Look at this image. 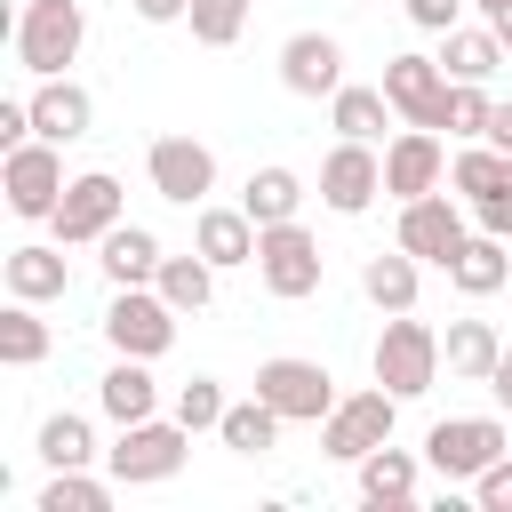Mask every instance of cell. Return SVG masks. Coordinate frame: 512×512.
Instances as JSON below:
<instances>
[{"instance_id": "9c48e42d", "label": "cell", "mask_w": 512, "mask_h": 512, "mask_svg": "<svg viewBox=\"0 0 512 512\" xmlns=\"http://www.w3.org/2000/svg\"><path fill=\"white\" fill-rule=\"evenodd\" d=\"M176 304L160 296V288H112V304H104V344L112 352H128V360H160L168 344H176Z\"/></svg>"}, {"instance_id": "d6986e66", "label": "cell", "mask_w": 512, "mask_h": 512, "mask_svg": "<svg viewBox=\"0 0 512 512\" xmlns=\"http://www.w3.org/2000/svg\"><path fill=\"white\" fill-rule=\"evenodd\" d=\"M192 248L232 272V264H256V216L248 208H192Z\"/></svg>"}, {"instance_id": "30bf717a", "label": "cell", "mask_w": 512, "mask_h": 512, "mask_svg": "<svg viewBox=\"0 0 512 512\" xmlns=\"http://www.w3.org/2000/svg\"><path fill=\"white\" fill-rule=\"evenodd\" d=\"M120 176L112 168H88V176H72L64 184V200H56V216H48V232L64 240V248H96L112 224H120Z\"/></svg>"}, {"instance_id": "f35d334b", "label": "cell", "mask_w": 512, "mask_h": 512, "mask_svg": "<svg viewBox=\"0 0 512 512\" xmlns=\"http://www.w3.org/2000/svg\"><path fill=\"white\" fill-rule=\"evenodd\" d=\"M400 8H408L416 32H456L464 24V0H400Z\"/></svg>"}, {"instance_id": "44dd1931", "label": "cell", "mask_w": 512, "mask_h": 512, "mask_svg": "<svg viewBox=\"0 0 512 512\" xmlns=\"http://www.w3.org/2000/svg\"><path fill=\"white\" fill-rule=\"evenodd\" d=\"M8 296H24V304H56L64 288H72V272H64V240H24V248H8Z\"/></svg>"}, {"instance_id": "f6af8a7d", "label": "cell", "mask_w": 512, "mask_h": 512, "mask_svg": "<svg viewBox=\"0 0 512 512\" xmlns=\"http://www.w3.org/2000/svg\"><path fill=\"white\" fill-rule=\"evenodd\" d=\"M472 8H480V16H496V8H504V0H472Z\"/></svg>"}, {"instance_id": "ffe728a7", "label": "cell", "mask_w": 512, "mask_h": 512, "mask_svg": "<svg viewBox=\"0 0 512 512\" xmlns=\"http://www.w3.org/2000/svg\"><path fill=\"white\" fill-rule=\"evenodd\" d=\"M504 280H512V240H496V232L472 224L464 248L448 256V288H456V296H496Z\"/></svg>"}, {"instance_id": "ba28073f", "label": "cell", "mask_w": 512, "mask_h": 512, "mask_svg": "<svg viewBox=\"0 0 512 512\" xmlns=\"http://www.w3.org/2000/svg\"><path fill=\"white\" fill-rule=\"evenodd\" d=\"M504 448H512L504 416H440V424L424 432V464H432L440 480H464V488H472Z\"/></svg>"}, {"instance_id": "277c9868", "label": "cell", "mask_w": 512, "mask_h": 512, "mask_svg": "<svg viewBox=\"0 0 512 512\" xmlns=\"http://www.w3.org/2000/svg\"><path fill=\"white\" fill-rule=\"evenodd\" d=\"M256 280H264V296L304 304V296H320L328 256H320V240H312V232L288 216V224H264V232H256Z\"/></svg>"}, {"instance_id": "7402d4cb", "label": "cell", "mask_w": 512, "mask_h": 512, "mask_svg": "<svg viewBox=\"0 0 512 512\" xmlns=\"http://www.w3.org/2000/svg\"><path fill=\"white\" fill-rule=\"evenodd\" d=\"M96 408L112 416V424H144V416H160V384H152V360H112L104 376H96Z\"/></svg>"}, {"instance_id": "484cf974", "label": "cell", "mask_w": 512, "mask_h": 512, "mask_svg": "<svg viewBox=\"0 0 512 512\" xmlns=\"http://www.w3.org/2000/svg\"><path fill=\"white\" fill-rule=\"evenodd\" d=\"M416 280H424V264L392 240V256H368L360 264V296L376 304V312H416Z\"/></svg>"}, {"instance_id": "60d3db41", "label": "cell", "mask_w": 512, "mask_h": 512, "mask_svg": "<svg viewBox=\"0 0 512 512\" xmlns=\"http://www.w3.org/2000/svg\"><path fill=\"white\" fill-rule=\"evenodd\" d=\"M128 8H136L144 24H184V16H192V0H128Z\"/></svg>"}, {"instance_id": "52a82bcc", "label": "cell", "mask_w": 512, "mask_h": 512, "mask_svg": "<svg viewBox=\"0 0 512 512\" xmlns=\"http://www.w3.org/2000/svg\"><path fill=\"white\" fill-rule=\"evenodd\" d=\"M64 144H48V136H32V144H16V152H0V192H8V216H24V224H48L56 216V200H64Z\"/></svg>"}, {"instance_id": "8992f818", "label": "cell", "mask_w": 512, "mask_h": 512, "mask_svg": "<svg viewBox=\"0 0 512 512\" xmlns=\"http://www.w3.org/2000/svg\"><path fill=\"white\" fill-rule=\"evenodd\" d=\"M448 184L464 192V208H472V224L480 232H496V240H512V152L504 144H464L456 160H448Z\"/></svg>"}, {"instance_id": "e575fe53", "label": "cell", "mask_w": 512, "mask_h": 512, "mask_svg": "<svg viewBox=\"0 0 512 512\" xmlns=\"http://www.w3.org/2000/svg\"><path fill=\"white\" fill-rule=\"evenodd\" d=\"M488 120H496L488 80H448V136H456V144H480V136H488Z\"/></svg>"}, {"instance_id": "7bdbcfd3", "label": "cell", "mask_w": 512, "mask_h": 512, "mask_svg": "<svg viewBox=\"0 0 512 512\" xmlns=\"http://www.w3.org/2000/svg\"><path fill=\"white\" fill-rule=\"evenodd\" d=\"M488 144H504V152H512V104H496V120H488Z\"/></svg>"}, {"instance_id": "ac0fdd59", "label": "cell", "mask_w": 512, "mask_h": 512, "mask_svg": "<svg viewBox=\"0 0 512 512\" xmlns=\"http://www.w3.org/2000/svg\"><path fill=\"white\" fill-rule=\"evenodd\" d=\"M88 128H96V96H88L72 72H56V80L32 88V136H48V144H80Z\"/></svg>"}, {"instance_id": "5bb4252c", "label": "cell", "mask_w": 512, "mask_h": 512, "mask_svg": "<svg viewBox=\"0 0 512 512\" xmlns=\"http://www.w3.org/2000/svg\"><path fill=\"white\" fill-rule=\"evenodd\" d=\"M384 96L408 128H448V72L440 56H392L384 64Z\"/></svg>"}, {"instance_id": "e0dca14e", "label": "cell", "mask_w": 512, "mask_h": 512, "mask_svg": "<svg viewBox=\"0 0 512 512\" xmlns=\"http://www.w3.org/2000/svg\"><path fill=\"white\" fill-rule=\"evenodd\" d=\"M280 88L288 96H336L344 88V40L336 32H288L280 40Z\"/></svg>"}, {"instance_id": "ab89813d", "label": "cell", "mask_w": 512, "mask_h": 512, "mask_svg": "<svg viewBox=\"0 0 512 512\" xmlns=\"http://www.w3.org/2000/svg\"><path fill=\"white\" fill-rule=\"evenodd\" d=\"M16 144H32V96L0 104V152H16Z\"/></svg>"}, {"instance_id": "74e56055", "label": "cell", "mask_w": 512, "mask_h": 512, "mask_svg": "<svg viewBox=\"0 0 512 512\" xmlns=\"http://www.w3.org/2000/svg\"><path fill=\"white\" fill-rule=\"evenodd\" d=\"M472 496H480V512H512V448H504V456L472 480Z\"/></svg>"}, {"instance_id": "6da1fadb", "label": "cell", "mask_w": 512, "mask_h": 512, "mask_svg": "<svg viewBox=\"0 0 512 512\" xmlns=\"http://www.w3.org/2000/svg\"><path fill=\"white\" fill-rule=\"evenodd\" d=\"M184 456H192V432L176 416H144V424H120V440L104 448V472L120 488H160L184 472Z\"/></svg>"}, {"instance_id": "d6a6232c", "label": "cell", "mask_w": 512, "mask_h": 512, "mask_svg": "<svg viewBox=\"0 0 512 512\" xmlns=\"http://www.w3.org/2000/svg\"><path fill=\"white\" fill-rule=\"evenodd\" d=\"M104 448H96V432H88V416H72V408H56L48 424H40V464L48 472H72V464H96Z\"/></svg>"}, {"instance_id": "4dcf8cb0", "label": "cell", "mask_w": 512, "mask_h": 512, "mask_svg": "<svg viewBox=\"0 0 512 512\" xmlns=\"http://www.w3.org/2000/svg\"><path fill=\"white\" fill-rule=\"evenodd\" d=\"M56 352V336H48V320H40V304H24V296H8V312H0V360L8 368H40Z\"/></svg>"}, {"instance_id": "d590c367", "label": "cell", "mask_w": 512, "mask_h": 512, "mask_svg": "<svg viewBox=\"0 0 512 512\" xmlns=\"http://www.w3.org/2000/svg\"><path fill=\"white\" fill-rule=\"evenodd\" d=\"M248 8H256V0H192V16H184V24H192V40H200V48H232V40L248 32Z\"/></svg>"}, {"instance_id": "2e32d148", "label": "cell", "mask_w": 512, "mask_h": 512, "mask_svg": "<svg viewBox=\"0 0 512 512\" xmlns=\"http://www.w3.org/2000/svg\"><path fill=\"white\" fill-rule=\"evenodd\" d=\"M440 176H448L440 128H400V136L384 144V192H392V200H424V192H440Z\"/></svg>"}, {"instance_id": "836d02e7", "label": "cell", "mask_w": 512, "mask_h": 512, "mask_svg": "<svg viewBox=\"0 0 512 512\" xmlns=\"http://www.w3.org/2000/svg\"><path fill=\"white\" fill-rule=\"evenodd\" d=\"M112 488H120V480H88V464H72V472H48L40 512H104Z\"/></svg>"}, {"instance_id": "f1b7e54d", "label": "cell", "mask_w": 512, "mask_h": 512, "mask_svg": "<svg viewBox=\"0 0 512 512\" xmlns=\"http://www.w3.org/2000/svg\"><path fill=\"white\" fill-rule=\"evenodd\" d=\"M240 208L256 216V232H264V224H288V216L304 208V176H296V168H280V160H272V168H248Z\"/></svg>"}, {"instance_id": "8fae6325", "label": "cell", "mask_w": 512, "mask_h": 512, "mask_svg": "<svg viewBox=\"0 0 512 512\" xmlns=\"http://www.w3.org/2000/svg\"><path fill=\"white\" fill-rule=\"evenodd\" d=\"M144 176H152L160 200H176V208H208V192H216V152H208L200 136H152Z\"/></svg>"}, {"instance_id": "4fadbf2b", "label": "cell", "mask_w": 512, "mask_h": 512, "mask_svg": "<svg viewBox=\"0 0 512 512\" xmlns=\"http://www.w3.org/2000/svg\"><path fill=\"white\" fill-rule=\"evenodd\" d=\"M320 200H328L336 216H368V208L384 200V152L336 136V152L320 160Z\"/></svg>"}, {"instance_id": "603a6c76", "label": "cell", "mask_w": 512, "mask_h": 512, "mask_svg": "<svg viewBox=\"0 0 512 512\" xmlns=\"http://www.w3.org/2000/svg\"><path fill=\"white\" fill-rule=\"evenodd\" d=\"M96 248H104L96 264H104V280H112V288H152V280H160V256H168L144 224H112Z\"/></svg>"}, {"instance_id": "cb8c5ba5", "label": "cell", "mask_w": 512, "mask_h": 512, "mask_svg": "<svg viewBox=\"0 0 512 512\" xmlns=\"http://www.w3.org/2000/svg\"><path fill=\"white\" fill-rule=\"evenodd\" d=\"M352 472H360V504H376V512H384V504H416V480H424L416 448H392V440L368 448Z\"/></svg>"}, {"instance_id": "5b68a950", "label": "cell", "mask_w": 512, "mask_h": 512, "mask_svg": "<svg viewBox=\"0 0 512 512\" xmlns=\"http://www.w3.org/2000/svg\"><path fill=\"white\" fill-rule=\"evenodd\" d=\"M392 424H400V392H384V384L344 392V400L320 416V456H328V464H360L368 448L392 440Z\"/></svg>"}, {"instance_id": "3957f363", "label": "cell", "mask_w": 512, "mask_h": 512, "mask_svg": "<svg viewBox=\"0 0 512 512\" xmlns=\"http://www.w3.org/2000/svg\"><path fill=\"white\" fill-rule=\"evenodd\" d=\"M368 368H376V384H384V392L424 400V392L440 384V368H448V360H440V328H424L416 312H392V320H384V336H376V360H368Z\"/></svg>"}, {"instance_id": "83f0119b", "label": "cell", "mask_w": 512, "mask_h": 512, "mask_svg": "<svg viewBox=\"0 0 512 512\" xmlns=\"http://www.w3.org/2000/svg\"><path fill=\"white\" fill-rule=\"evenodd\" d=\"M504 56H512V48H504L488 24H456V32H440V72H448V80H496Z\"/></svg>"}, {"instance_id": "1f68e13d", "label": "cell", "mask_w": 512, "mask_h": 512, "mask_svg": "<svg viewBox=\"0 0 512 512\" xmlns=\"http://www.w3.org/2000/svg\"><path fill=\"white\" fill-rule=\"evenodd\" d=\"M152 288H160L176 312H208V304H216V264H208L200 248H192V256H160V280H152Z\"/></svg>"}, {"instance_id": "7c38bea8", "label": "cell", "mask_w": 512, "mask_h": 512, "mask_svg": "<svg viewBox=\"0 0 512 512\" xmlns=\"http://www.w3.org/2000/svg\"><path fill=\"white\" fill-rule=\"evenodd\" d=\"M256 392H264L288 424H320V416L336 408V376H328L320 360H296V352L264 360V368H256Z\"/></svg>"}, {"instance_id": "4316f807", "label": "cell", "mask_w": 512, "mask_h": 512, "mask_svg": "<svg viewBox=\"0 0 512 512\" xmlns=\"http://www.w3.org/2000/svg\"><path fill=\"white\" fill-rule=\"evenodd\" d=\"M440 360H448V376H456V384H488V368L504 360V336H496L488 320H448Z\"/></svg>"}, {"instance_id": "8d00e7d4", "label": "cell", "mask_w": 512, "mask_h": 512, "mask_svg": "<svg viewBox=\"0 0 512 512\" xmlns=\"http://www.w3.org/2000/svg\"><path fill=\"white\" fill-rule=\"evenodd\" d=\"M224 408H232V400H224V384H216V376L176 384V424H184V432H216V424H224Z\"/></svg>"}, {"instance_id": "f546056e", "label": "cell", "mask_w": 512, "mask_h": 512, "mask_svg": "<svg viewBox=\"0 0 512 512\" xmlns=\"http://www.w3.org/2000/svg\"><path fill=\"white\" fill-rule=\"evenodd\" d=\"M280 424H288V416H280V408H272L264 392H248V400H232V408H224V424H216V440H224L232 456H264V448L280 440Z\"/></svg>"}, {"instance_id": "7a4b0ae2", "label": "cell", "mask_w": 512, "mask_h": 512, "mask_svg": "<svg viewBox=\"0 0 512 512\" xmlns=\"http://www.w3.org/2000/svg\"><path fill=\"white\" fill-rule=\"evenodd\" d=\"M80 40H88V8L80 0H24L16 16V64L32 80H56L80 64Z\"/></svg>"}, {"instance_id": "d4e9b609", "label": "cell", "mask_w": 512, "mask_h": 512, "mask_svg": "<svg viewBox=\"0 0 512 512\" xmlns=\"http://www.w3.org/2000/svg\"><path fill=\"white\" fill-rule=\"evenodd\" d=\"M400 112H392V96H384V80L376 88H360V80H344L336 96H328V128L336 136H352V144H376L384 128H392Z\"/></svg>"}, {"instance_id": "b9f144b4", "label": "cell", "mask_w": 512, "mask_h": 512, "mask_svg": "<svg viewBox=\"0 0 512 512\" xmlns=\"http://www.w3.org/2000/svg\"><path fill=\"white\" fill-rule=\"evenodd\" d=\"M488 392H496V408H512V344H504V360L488 368Z\"/></svg>"}, {"instance_id": "ee69618b", "label": "cell", "mask_w": 512, "mask_h": 512, "mask_svg": "<svg viewBox=\"0 0 512 512\" xmlns=\"http://www.w3.org/2000/svg\"><path fill=\"white\" fill-rule=\"evenodd\" d=\"M488 32H496V40H504V48H512V0H504V8H496V16H488Z\"/></svg>"}, {"instance_id": "9a60e30c", "label": "cell", "mask_w": 512, "mask_h": 512, "mask_svg": "<svg viewBox=\"0 0 512 512\" xmlns=\"http://www.w3.org/2000/svg\"><path fill=\"white\" fill-rule=\"evenodd\" d=\"M464 208L448 200V192H424V200H400V248L416 256V264H440L448 272V256L464 248Z\"/></svg>"}]
</instances>
